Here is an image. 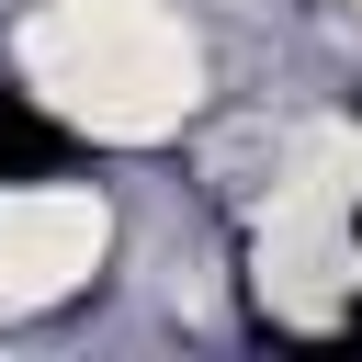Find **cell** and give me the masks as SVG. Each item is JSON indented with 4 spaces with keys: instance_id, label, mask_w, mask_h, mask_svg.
<instances>
[{
    "instance_id": "cell-1",
    "label": "cell",
    "mask_w": 362,
    "mask_h": 362,
    "mask_svg": "<svg viewBox=\"0 0 362 362\" xmlns=\"http://www.w3.org/2000/svg\"><path fill=\"white\" fill-rule=\"evenodd\" d=\"M11 79L45 124L113 158H158L215 113V34L192 0H23Z\"/></svg>"
},
{
    "instance_id": "cell-3",
    "label": "cell",
    "mask_w": 362,
    "mask_h": 362,
    "mask_svg": "<svg viewBox=\"0 0 362 362\" xmlns=\"http://www.w3.org/2000/svg\"><path fill=\"white\" fill-rule=\"evenodd\" d=\"M124 204L113 181H79V170H34V181H0V328H34V317H68L79 294H102L124 272Z\"/></svg>"
},
{
    "instance_id": "cell-4",
    "label": "cell",
    "mask_w": 362,
    "mask_h": 362,
    "mask_svg": "<svg viewBox=\"0 0 362 362\" xmlns=\"http://www.w3.org/2000/svg\"><path fill=\"white\" fill-rule=\"evenodd\" d=\"M317 11H328V23H351V34H362V0H317Z\"/></svg>"
},
{
    "instance_id": "cell-2",
    "label": "cell",
    "mask_w": 362,
    "mask_h": 362,
    "mask_svg": "<svg viewBox=\"0 0 362 362\" xmlns=\"http://www.w3.org/2000/svg\"><path fill=\"white\" fill-rule=\"evenodd\" d=\"M238 294L294 339H339L362 317V204L260 170V192L238 215Z\"/></svg>"
}]
</instances>
